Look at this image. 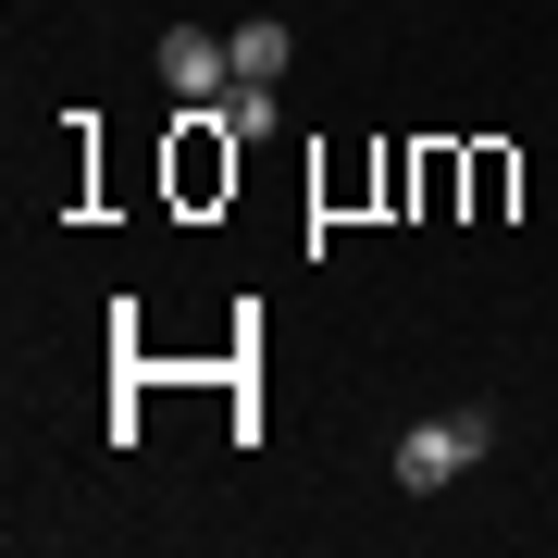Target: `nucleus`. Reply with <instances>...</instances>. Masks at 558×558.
Returning a JSON list of instances; mask_svg holds the SVG:
<instances>
[{"label": "nucleus", "mask_w": 558, "mask_h": 558, "mask_svg": "<svg viewBox=\"0 0 558 558\" xmlns=\"http://www.w3.org/2000/svg\"><path fill=\"white\" fill-rule=\"evenodd\" d=\"M223 137H274V124H286V100H274V75H236V87H223Z\"/></svg>", "instance_id": "obj_4"}, {"label": "nucleus", "mask_w": 558, "mask_h": 558, "mask_svg": "<svg viewBox=\"0 0 558 558\" xmlns=\"http://www.w3.org/2000/svg\"><path fill=\"white\" fill-rule=\"evenodd\" d=\"M161 87L199 112V100H223V87H236V50H223L211 25H174V38H161Z\"/></svg>", "instance_id": "obj_2"}, {"label": "nucleus", "mask_w": 558, "mask_h": 558, "mask_svg": "<svg viewBox=\"0 0 558 558\" xmlns=\"http://www.w3.org/2000/svg\"><path fill=\"white\" fill-rule=\"evenodd\" d=\"M223 50H236V75H286V62H299V38H286L274 13H248V25H223Z\"/></svg>", "instance_id": "obj_3"}, {"label": "nucleus", "mask_w": 558, "mask_h": 558, "mask_svg": "<svg viewBox=\"0 0 558 558\" xmlns=\"http://www.w3.org/2000/svg\"><path fill=\"white\" fill-rule=\"evenodd\" d=\"M484 447H497V410H447V422H410V435H398V484H410V497H435V484H459Z\"/></svg>", "instance_id": "obj_1"}]
</instances>
